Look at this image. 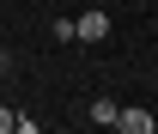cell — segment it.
Returning a JSON list of instances; mask_svg holds the SVG:
<instances>
[{"label": "cell", "mask_w": 158, "mask_h": 134, "mask_svg": "<svg viewBox=\"0 0 158 134\" xmlns=\"http://www.w3.org/2000/svg\"><path fill=\"white\" fill-rule=\"evenodd\" d=\"M0 73H12V55H6V49H0Z\"/></svg>", "instance_id": "5"}, {"label": "cell", "mask_w": 158, "mask_h": 134, "mask_svg": "<svg viewBox=\"0 0 158 134\" xmlns=\"http://www.w3.org/2000/svg\"><path fill=\"white\" fill-rule=\"evenodd\" d=\"M91 122H98V128H116V104L98 97V104H91Z\"/></svg>", "instance_id": "3"}, {"label": "cell", "mask_w": 158, "mask_h": 134, "mask_svg": "<svg viewBox=\"0 0 158 134\" xmlns=\"http://www.w3.org/2000/svg\"><path fill=\"white\" fill-rule=\"evenodd\" d=\"M12 128H19V116H12L6 104H0V134H12Z\"/></svg>", "instance_id": "4"}, {"label": "cell", "mask_w": 158, "mask_h": 134, "mask_svg": "<svg viewBox=\"0 0 158 134\" xmlns=\"http://www.w3.org/2000/svg\"><path fill=\"white\" fill-rule=\"evenodd\" d=\"M110 37V19H103V12H79L73 19V43H103Z\"/></svg>", "instance_id": "1"}, {"label": "cell", "mask_w": 158, "mask_h": 134, "mask_svg": "<svg viewBox=\"0 0 158 134\" xmlns=\"http://www.w3.org/2000/svg\"><path fill=\"white\" fill-rule=\"evenodd\" d=\"M116 128H122V134H152L158 122H152L146 110H116Z\"/></svg>", "instance_id": "2"}]
</instances>
